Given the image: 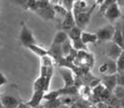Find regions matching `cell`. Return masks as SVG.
I'll return each mask as SVG.
<instances>
[{
  "instance_id": "cell-7",
  "label": "cell",
  "mask_w": 124,
  "mask_h": 108,
  "mask_svg": "<svg viewBox=\"0 0 124 108\" xmlns=\"http://www.w3.org/2000/svg\"><path fill=\"white\" fill-rule=\"evenodd\" d=\"M101 85L109 92H112L117 86V74L116 75H106L103 76L101 80Z\"/></svg>"
},
{
  "instance_id": "cell-42",
  "label": "cell",
  "mask_w": 124,
  "mask_h": 108,
  "mask_svg": "<svg viewBox=\"0 0 124 108\" xmlns=\"http://www.w3.org/2000/svg\"><path fill=\"white\" fill-rule=\"evenodd\" d=\"M34 108H43V105H39L37 107H34Z\"/></svg>"
},
{
  "instance_id": "cell-9",
  "label": "cell",
  "mask_w": 124,
  "mask_h": 108,
  "mask_svg": "<svg viewBox=\"0 0 124 108\" xmlns=\"http://www.w3.org/2000/svg\"><path fill=\"white\" fill-rule=\"evenodd\" d=\"M0 101H1L2 105L4 106V108H17V106L20 103L19 99L16 96L10 95V94L2 95Z\"/></svg>"
},
{
  "instance_id": "cell-10",
  "label": "cell",
  "mask_w": 124,
  "mask_h": 108,
  "mask_svg": "<svg viewBox=\"0 0 124 108\" xmlns=\"http://www.w3.org/2000/svg\"><path fill=\"white\" fill-rule=\"evenodd\" d=\"M74 27H76L74 15L72 12H67L66 16L63 18V22H62V30L67 33Z\"/></svg>"
},
{
  "instance_id": "cell-23",
  "label": "cell",
  "mask_w": 124,
  "mask_h": 108,
  "mask_svg": "<svg viewBox=\"0 0 124 108\" xmlns=\"http://www.w3.org/2000/svg\"><path fill=\"white\" fill-rule=\"evenodd\" d=\"M44 86H45V79L39 76L34 83V91H37V90L44 91Z\"/></svg>"
},
{
  "instance_id": "cell-38",
  "label": "cell",
  "mask_w": 124,
  "mask_h": 108,
  "mask_svg": "<svg viewBox=\"0 0 124 108\" xmlns=\"http://www.w3.org/2000/svg\"><path fill=\"white\" fill-rule=\"evenodd\" d=\"M7 84V79H6V77L4 76L3 73H0V86H2L4 85Z\"/></svg>"
},
{
  "instance_id": "cell-20",
  "label": "cell",
  "mask_w": 124,
  "mask_h": 108,
  "mask_svg": "<svg viewBox=\"0 0 124 108\" xmlns=\"http://www.w3.org/2000/svg\"><path fill=\"white\" fill-rule=\"evenodd\" d=\"M71 43H72L73 49H75L76 51H87V52L89 51L88 50V46L83 43V41L81 40V38L73 40V41H71Z\"/></svg>"
},
{
  "instance_id": "cell-18",
  "label": "cell",
  "mask_w": 124,
  "mask_h": 108,
  "mask_svg": "<svg viewBox=\"0 0 124 108\" xmlns=\"http://www.w3.org/2000/svg\"><path fill=\"white\" fill-rule=\"evenodd\" d=\"M60 96L61 95H77L79 92V88H77L75 86H63L62 88L58 89Z\"/></svg>"
},
{
  "instance_id": "cell-33",
  "label": "cell",
  "mask_w": 124,
  "mask_h": 108,
  "mask_svg": "<svg viewBox=\"0 0 124 108\" xmlns=\"http://www.w3.org/2000/svg\"><path fill=\"white\" fill-rule=\"evenodd\" d=\"M104 89H105L104 86H103L101 84H100L98 86H96V87L93 88V94H94L96 96H98V97L101 98V94H102V92H103Z\"/></svg>"
},
{
  "instance_id": "cell-41",
  "label": "cell",
  "mask_w": 124,
  "mask_h": 108,
  "mask_svg": "<svg viewBox=\"0 0 124 108\" xmlns=\"http://www.w3.org/2000/svg\"><path fill=\"white\" fill-rule=\"evenodd\" d=\"M120 29H121V35H122V37H123V40H124V24L122 26H120Z\"/></svg>"
},
{
  "instance_id": "cell-22",
  "label": "cell",
  "mask_w": 124,
  "mask_h": 108,
  "mask_svg": "<svg viewBox=\"0 0 124 108\" xmlns=\"http://www.w3.org/2000/svg\"><path fill=\"white\" fill-rule=\"evenodd\" d=\"M116 62V70L117 75H124V52L121 53V55L118 57Z\"/></svg>"
},
{
  "instance_id": "cell-12",
  "label": "cell",
  "mask_w": 124,
  "mask_h": 108,
  "mask_svg": "<svg viewBox=\"0 0 124 108\" xmlns=\"http://www.w3.org/2000/svg\"><path fill=\"white\" fill-rule=\"evenodd\" d=\"M91 7H90V5L88 4L87 1H84V0H77V1L74 2L72 13H73V15H77L79 13L87 12V11H89L91 9Z\"/></svg>"
},
{
  "instance_id": "cell-24",
  "label": "cell",
  "mask_w": 124,
  "mask_h": 108,
  "mask_svg": "<svg viewBox=\"0 0 124 108\" xmlns=\"http://www.w3.org/2000/svg\"><path fill=\"white\" fill-rule=\"evenodd\" d=\"M60 96V94L58 89L57 90H52V91H47L45 92L44 95H43V99H45L46 101H49V100H55V99H58Z\"/></svg>"
},
{
  "instance_id": "cell-27",
  "label": "cell",
  "mask_w": 124,
  "mask_h": 108,
  "mask_svg": "<svg viewBox=\"0 0 124 108\" xmlns=\"http://www.w3.org/2000/svg\"><path fill=\"white\" fill-rule=\"evenodd\" d=\"M52 6H53V10H54V12H55V15L58 14V15H60V16H62L63 18L66 16L67 11L63 8V6L60 4V1L56 2V4H54V5L52 4Z\"/></svg>"
},
{
  "instance_id": "cell-15",
  "label": "cell",
  "mask_w": 124,
  "mask_h": 108,
  "mask_svg": "<svg viewBox=\"0 0 124 108\" xmlns=\"http://www.w3.org/2000/svg\"><path fill=\"white\" fill-rule=\"evenodd\" d=\"M81 40L83 41V43L85 45H87L89 43L96 44L98 42V37H97L96 34H92V33H88V32H82Z\"/></svg>"
},
{
  "instance_id": "cell-30",
  "label": "cell",
  "mask_w": 124,
  "mask_h": 108,
  "mask_svg": "<svg viewBox=\"0 0 124 108\" xmlns=\"http://www.w3.org/2000/svg\"><path fill=\"white\" fill-rule=\"evenodd\" d=\"M61 104H62V102H61V100L58 98V99H55V100L46 101V102L43 104V108H58Z\"/></svg>"
},
{
  "instance_id": "cell-32",
  "label": "cell",
  "mask_w": 124,
  "mask_h": 108,
  "mask_svg": "<svg viewBox=\"0 0 124 108\" xmlns=\"http://www.w3.org/2000/svg\"><path fill=\"white\" fill-rule=\"evenodd\" d=\"M41 66H45V67H52V62H53V59L49 56V55H46L44 57H41Z\"/></svg>"
},
{
  "instance_id": "cell-31",
  "label": "cell",
  "mask_w": 124,
  "mask_h": 108,
  "mask_svg": "<svg viewBox=\"0 0 124 108\" xmlns=\"http://www.w3.org/2000/svg\"><path fill=\"white\" fill-rule=\"evenodd\" d=\"M74 0H62L60 1V4L63 6V8L67 11V12H72L73 10V6H74Z\"/></svg>"
},
{
  "instance_id": "cell-19",
  "label": "cell",
  "mask_w": 124,
  "mask_h": 108,
  "mask_svg": "<svg viewBox=\"0 0 124 108\" xmlns=\"http://www.w3.org/2000/svg\"><path fill=\"white\" fill-rule=\"evenodd\" d=\"M82 32L83 30L81 29H79L78 27H74L73 29H71L69 32H67V36H68V38L73 41V40H76V39H79L81 38V35H82Z\"/></svg>"
},
{
  "instance_id": "cell-36",
  "label": "cell",
  "mask_w": 124,
  "mask_h": 108,
  "mask_svg": "<svg viewBox=\"0 0 124 108\" xmlns=\"http://www.w3.org/2000/svg\"><path fill=\"white\" fill-rule=\"evenodd\" d=\"M99 71H100V73L102 74L103 76H106V75H107V65H106V62L103 63V64H101V65L100 66Z\"/></svg>"
},
{
  "instance_id": "cell-40",
  "label": "cell",
  "mask_w": 124,
  "mask_h": 108,
  "mask_svg": "<svg viewBox=\"0 0 124 108\" xmlns=\"http://www.w3.org/2000/svg\"><path fill=\"white\" fill-rule=\"evenodd\" d=\"M119 107L120 108H124V98L119 100Z\"/></svg>"
},
{
  "instance_id": "cell-29",
  "label": "cell",
  "mask_w": 124,
  "mask_h": 108,
  "mask_svg": "<svg viewBox=\"0 0 124 108\" xmlns=\"http://www.w3.org/2000/svg\"><path fill=\"white\" fill-rule=\"evenodd\" d=\"M113 92V95L118 99H123L124 98V86H116L114 90L112 91Z\"/></svg>"
},
{
  "instance_id": "cell-37",
  "label": "cell",
  "mask_w": 124,
  "mask_h": 108,
  "mask_svg": "<svg viewBox=\"0 0 124 108\" xmlns=\"http://www.w3.org/2000/svg\"><path fill=\"white\" fill-rule=\"evenodd\" d=\"M117 86H124V75H117Z\"/></svg>"
},
{
  "instance_id": "cell-34",
  "label": "cell",
  "mask_w": 124,
  "mask_h": 108,
  "mask_svg": "<svg viewBox=\"0 0 124 108\" xmlns=\"http://www.w3.org/2000/svg\"><path fill=\"white\" fill-rule=\"evenodd\" d=\"M48 5H50V1H47V0H38L39 9L45 8V7H47Z\"/></svg>"
},
{
  "instance_id": "cell-35",
  "label": "cell",
  "mask_w": 124,
  "mask_h": 108,
  "mask_svg": "<svg viewBox=\"0 0 124 108\" xmlns=\"http://www.w3.org/2000/svg\"><path fill=\"white\" fill-rule=\"evenodd\" d=\"M100 84H101L100 79H93L92 81H90V83H89V86H90V87L94 88V87L98 86Z\"/></svg>"
},
{
  "instance_id": "cell-16",
  "label": "cell",
  "mask_w": 124,
  "mask_h": 108,
  "mask_svg": "<svg viewBox=\"0 0 124 108\" xmlns=\"http://www.w3.org/2000/svg\"><path fill=\"white\" fill-rule=\"evenodd\" d=\"M67 39H68L67 33L63 32V30H60V32H58V33L55 34L51 44H54V45H61V44H63Z\"/></svg>"
},
{
  "instance_id": "cell-44",
  "label": "cell",
  "mask_w": 124,
  "mask_h": 108,
  "mask_svg": "<svg viewBox=\"0 0 124 108\" xmlns=\"http://www.w3.org/2000/svg\"><path fill=\"white\" fill-rule=\"evenodd\" d=\"M123 52H124V50H123Z\"/></svg>"
},
{
  "instance_id": "cell-6",
  "label": "cell",
  "mask_w": 124,
  "mask_h": 108,
  "mask_svg": "<svg viewBox=\"0 0 124 108\" xmlns=\"http://www.w3.org/2000/svg\"><path fill=\"white\" fill-rule=\"evenodd\" d=\"M59 73L62 77V80H63L64 86H74L75 78H74V73L71 69L66 68V67H60L59 68Z\"/></svg>"
},
{
  "instance_id": "cell-3",
  "label": "cell",
  "mask_w": 124,
  "mask_h": 108,
  "mask_svg": "<svg viewBox=\"0 0 124 108\" xmlns=\"http://www.w3.org/2000/svg\"><path fill=\"white\" fill-rule=\"evenodd\" d=\"M114 34V27L111 25H107L103 28H101L96 33L98 41H111Z\"/></svg>"
},
{
  "instance_id": "cell-43",
  "label": "cell",
  "mask_w": 124,
  "mask_h": 108,
  "mask_svg": "<svg viewBox=\"0 0 124 108\" xmlns=\"http://www.w3.org/2000/svg\"><path fill=\"white\" fill-rule=\"evenodd\" d=\"M0 108H4V106H3L2 103H1V101H0Z\"/></svg>"
},
{
  "instance_id": "cell-8",
  "label": "cell",
  "mask_w": 124,
  "mask_h": 108,
  "mask_svg": "<svg viewBox=\"0 0 124 108\" xmlns=\"http://www.w3.org/2000/svg\"><path fill=\"white\" fill-rule=\"evenodd\" d=\"M37 15L40 18H42L44 21H49V20H53L55 18V12L53 10V6L52 3L50 2V5H48L47 7L42 8V9H39L36 12Z\"/></svg>"
},
{
  "instance_id": "cell-26",
  "label": "cell",
  "mask_w": 124,
  "mask_h": 108,
  "mask_svg": "<svg viewBox=\"0 0 124 108\" xmlns=\"http://www.w3.org/2000/svg\"><path fill=\"white\" fill-rule=\"evenodd\" d=\"M107 65V75H116L117 70H116V62L113 60H108L106 62Z\"/></svg>"
},
{
  "instance_id": "cell-5",
  "label": "cell",
  "mask_w": 124,
  "mask_h": 108,
  "mask_svg": "<svg viewBox=\"0 0 124 108\" xmlns=\"http://www.w3.org/2000/svg\"><path fill=\"white\" fill-rule=\"evenodd\" d=\"M122 52H123V49H121L118 45H116L112 41H109L105 46V54L110 60L116 61Z\"/></svg>"
},
{
  "instance_id": "cell-17",
  "label": "cell",
  "mask_w": 124,
  "mask_h": 108,
  "mask_svg": "<svg viewBox=\"0 0 124 108\" xmlns=\"http://www.w3.org/2000/svg\"><path fill=\"white\" fill-rule=\"evenodd\" d=\"M27 48H29L32 52H34L36 55H38L39 57H44L46 55H48V51L44 49L43 47H41V46L38 45V44H32V45H30L28 46Z\"/></svg>"
},
{
  "instance_id": "cell-25",
  "label": "cell",
  "mask_w": 124,
  "mask_h": 108,
  "mask_svg": "<svg viewBox=\"0 0 124 108\" xmlns=\"http://www.w3.org/2000/svg\"><path fill=\"white\" fill-rule=\"evenodd\" d=\"M115 0H104V1H98L101 5H100V15H104L105 11L107 10V8L109 7Z\"/></svg>"
},
{
  "instance_id": "cell-2",
  "label": "cell",
  "mask_w": 124,
  "mask_h": 108,
  "mask_svg": "<svg viewBox=\"0 0 124 108\" xmlns=\"http://www.w3.org/2000/svg\"><path fill=\"white\" fill-rule=\"evenodd\" d=\"M20 40L22 42V44L26 47L28 46L32 45V44H37V40L31 30L25 24H22V29H21V32H20Z\"/></svg>"
},
{
  "instance_id": "cell-28",
  "label": "cell",
  "mask_w": 124,
  "mask_h": 108,
  "mask_svg": "<svg viewBox=\"0 0 124 108\" xmlns=\"http://www.w3.org/2000/svg\"><path fill=\"white\" fill-rule=\"evenodd\" d=\"M25 9H27V10H31V11H33V12L36 13V12L39 10L38 0H28V1H26Z\"/></svg>"
},
{
  "instance_id": "cell-11",
  "label": "cell",
  "mask_w": 124,
  "mask_h": 108,
  "mask_svg": "<svg viewBox=\"0 0 124 108\" xmlns=\"http://www.w3.org/2000/svg\"><path fill=\"white\" fill-rule=\"evenodd\" d=\"M44 94H45V92L42 91V90L34 91L32 97H31V99L27 102V104H28L31 108H34V107H37V106L40 105V102H41V100L43 99Z\"/></svg>"
},
{
  "instance_id": "cell-4",
  "label": "cell",
  "mask_w": 124,
  "mask_h": 108,
  "mask_svg": "<svg viewBox=\"0 0 124 108\" xmlns=\"http://www.w3.org/2000/svg\"><path fill=\"white\" fill-rule=\"evenodd\" d=\"M121 15H122V13H121L120 7L118 5V2L114 1L109 7L107 8V10L105 11L104 17L109 22H114V21L118 20L121 17Z\"/></svg>"
},
{
  "instance_id": "cell-13",
  "label": "cell",
  "mask_w": 124,
  "mask_h": 108,
  "mask_svg": "<svg viewBox=\"0 0 124 108\" xmlns=\"http://www.w3.org/2000/svg\"><path fill=\"white\" fill-rule=\"evenodd\" d=\"M111 41L114 42L116 45L119 46L121 49L124 50V40H123V37H122V35H121V29H120L119 25L114 27V34H113Z\"/></svg>"
},
{
  "instance_id": "cell-1",
  "label": "cell",
  "mask_w": 124,
  "mask_h": 108,
  "mask_svg": "<svg viewBox=\"0 0 124 108\" xmlns=\"http://www.w3.org/2000/svg\"><path fill=\"white\" fill-rule=\"evenodd\" d=\"M97 6V2L92 5L91 9L87 12H83V13H79L77 15H74V18H75V23H76V27H78L79 29H84L90 22L91 17H92V13L94 12L95 8Z\"/></svg>"
},
{
  "instance_id": "cell-14",
  "label": "cell",
  "mask_w": 124,
  "mask_h": 108,
  "mask_svg": "<svg viewBox=\"0 0 124 108\" xmlns=\"http://www.w3.org/2000/svg\"><path fill=\"white\" fill-rule=\"evenodd\" d=\"M47 51H48V55L52 59H55L56 61H60L63 59V55H62V51H61V45L51 44L49 50Z\"/></svg>"
},
{
  "instance_id": "cell-39",
  "label": "cell",
  "mask_w": 124,
  "mask_h": 108,
  "mask_svg": "<svg viewBox=\"0 0 124 108\" xmlns=\"http://www.w3.org/2000/svg\"><path fill=\"white\" fill-rule=\"evenodd\" d=\"M17 108H31L27 103H24V102H20L19 105L17 106Z\"/></svg>"
},
{
  "instance_id": "cell-21",
  "label": "cell",
  "mask_w": 124,
  "mask_h": 108,
  "mask_svg": "<svg viewBox=\"0 0 124 108\" xmlns=\"http://www.w3.org/2000/svg\"><path fill=\"white\" fill-rule=\"evenodd\" d=\"M72 49H73V47H72L71 40L68 38L63 44H61V51H62V55H63V58L67 57V56L69 55V53L71 52Z\"/></svg>"
}]
</instances>
